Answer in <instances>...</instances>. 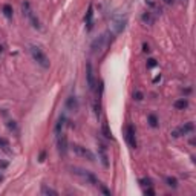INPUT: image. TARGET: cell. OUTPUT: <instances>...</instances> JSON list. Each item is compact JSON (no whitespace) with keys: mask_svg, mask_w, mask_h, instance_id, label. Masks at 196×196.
Listing matches in <instances>:
<instances>
[{"mask_svg":"<svg viewBox=\"0 0 196 196\" xmlns=\"http://www.w3.org/2000/svg\"><path fill=\"white\" fill-rule=\"evenodd\" d=\"M29 54H31V57L34 58V61H37V64H40L43 69H49V66H51L49 57L45 54V51H43L40 46L31 45V46H29Z\"/></svg>","mask_w":196,"mask_h":196,"instance_id":"6da1fadb","label":"cell"},{"mask_svg":"<svg viewBox=\"0 0 196 196\" xmlns=\"http://www.w3.org/2000/svg\"><path fill=\"white\" fill-rule=\"evenodd\" d=\"M71 170H72L74 175H77V176L80 178L83 182H86V184L95 186V187L100 184V181L97 179V176H95L94 173H90L89 170H84V168H78V167H72Z\"/></svg>","mask_w":196,"mask_h":196,"instance_id":"7a4b0ae2","label":"cell"},{"mask_svg":"<svg viewBox=\"0 0 196 196\" xmlns=\"http://www.w3.org/2000/svg\"><path fill=\"white\" fill-rule=\"evenodd\" d=\"M126 23H127L126 16H123V14H113L112 19H110V29H112V32L115 35L121 34L126 29Z\"/></svg>","mask_w":196,"mask_h":196,"instance_id":"3957f363","label":"cell"},{"mask_svg":"<svg viewBox=\"0 0 196 196\" xmlns=\"http://www.w3.org/2000/svg\"><path fill=\"white\" fill-rule=\"evenodd\" d=\"M22 11H23V16L31 22V25L34 26L35 29H40V28H42V26H40V20H38L37 16L34 14V11H32L29 2H23V3H22Z\"/></svg>","mask_w":196,"mask_h":196,"instance_id":"277c9868","label":"cell"},{"mask_svg":"<svg viewBox=\"0 0 196 196\" xmlns=\"http://www.w3.org/2000/svg\"><path fill=\"white\" fill-rule=\"evenodd\" d=\"M72 150H74L78 156H81V158H84V159H87V161H90V162H94V161H95L94 153L90 152L89 149L80 146V144H74V146H72Z\"/></svg>","mask_w":196,"mask_h":196,"instance_id":"5b68a950","label":"cell"},{"mask_svg":"<svg viewBox=\"0 0 196 196\" xmlns=\"http://www.w3.org/2000/svg\"><path fill=\"white\" fill-rule=\"evenodd\" d=\"M126 141L130 146V149H136V133H135V127L132 124L126 126Z\"/></svg>","mask_w":196,"mask_h":196,"instance_id":"8992f818","label":"cell"},{"mask_svg":"<svg viewBox=\"0 0 196 196\" xmlns=\"http://www.w3.org/2000/svg\"><path fill=\"white\" fill-rule=\"evenodd\" d=\"M57 146H58V152L61 153V155H66V152H68V136H66V133L64 132H60V133H57Z\"/></svg>","mask_w":196,"mask_h":196,"instance_id":"52a82bcc","label":"cell"},{"mask_svg":"<svg viewBox=\"0 0 196 196\" xmlns=\"http://www.w3.org/2000/svg\"><path fill=\"white\" fill-rule=\"evenodd\" d=\"M193 130H195V124L190 121V123H186L184 126H181L179 129L173 130L172 135H173L175 138H178V136H181V135H189V133H193Z\"/></svg>","mask_w":196,"mask_h":196,"instance_id":"ba28073f","label":"cell"},{"mask_svg":"<svg viewBox=\"0 0 196 196\" xmlns=\"http://www.w3.org/2000/svg\"><path fill=\"white\" fill-rule=\"evenodd\" d=\"M86 81H87L89 90L95 89V75H94V69H92V63L86 64Z\"/></svg>","mask_w":196,"mask_h":196,"instance_id":"9c48e42d","label":"cell"},{"mask_svg":"<svg viewBox=\"0 0 196 196\" xmlns=\"http://www.w3.org/2000/svg\"><path fill=\"white\" fill-rule=\"evenodd\" d=\"M84 23H86L87 31L92 29V26H94V6L92 5H89V8H87V12L84 16Z\"/></svg>","mask_w":196,"mask_h":196,"instance_id":"30bf717a","label":"cell"},{"mask_svg":"<svg viewBox=\"0 0 196 196\" xmlns=\"http://www.w3.org/2000/svg\"><path fill=\"white\" fill-rule=\"evenodd\" d=\"M98 155H100V159H101V164L104 168L109 167V156H107V152H106V147H104L103 144H100L98 147Z\"/></svg>","mask_w":196,"mask_h":196,"instance_id":"8fae6325","label":"cell"},{"mask_svg":"<svg viewBox=\"0 0 196 196\" xmlns=\"http://www.w3.org/2000/svg\"><path fill=\"white\" fill-rule=\"evenodd\" d=\"M104 43H106V35H100L97 40H94V43H92V51L94 52H100L103 48H104Z\"/></svg>","mask_w":196,"mask_h":196,"instance_id":"7c38bea8","label":"cell"},{"mask_svg":"<svg viewBox=\"0 0 196 196\" xmlns=\"http://www.w3.org/2000/svg\"><path fill=\"white\" fill-rule=\"evenodd\" d=\"M66 107H68L69 110H72V112H77V110H78V100H77L74 95H71V97L68 98Z\"/></svg>","mask_w":196,"mask_h":196,"instance_id":"4fadbf2b","label":"cell"},{"mask_svg":"<svg viewBox=\"0 0 196 196\" xmlns=\"http://www.w3.org/2000/svg\"><path fill=\"white\" fill-rule=\"evenodd\" d=\"M173 106H175V109H178V110H184V109L189 107V100H187V98H179V100H176V101L173 103Z\"/></svg>","mask_w":196,"mask_h":196,"instance_id":"5bb4252c","label":"cell"},{"mask_svg":"<svg viewBox=\"0 0 196 196\" xmlns=\"http://www.w3.org/2000/svg\"><path fill=\"white\" fill-rule=\"evenodd\" d=\"M0 150H3L5 153L11 155L12 150H11V146H9V141L6 138H0Z\"/></svg>","mask_w":196,"mask_h":196,"instance_id":"9a60e30c","label":"cell"},{"mask_svg":"<svg viewBox=\"0 0 196 196\" xmlns=\"http://www.w3.org/2000/svg\"><path fill=\"white\" fill-rule=\"evenodd\" d=\"M141 20H142V23H146V25H152V23L155 22V19H153V12H152V11H146L144 14L141 16Z\"/></svg>","mask_w":196,"mask_h":196,"instance_id":"2e32d148","label":"cell"},{"mask_svg":"<svg viewBox=\"0 0 196 196\" xmlns=\"http://www.w3.org/2000/svg\"><path fill=\"white\" fill-rule=\"evenodd\" d=\"M165 184H167L168 187H172V189H176V187H178V179L173 178V176H167V178H165Z\"/></svg>","mask_w":196,"mask_h":196,"instance_id":"e0dca14e","label":"cell"},{"mask_svg":"<svg viewBox=\"0 0 196 196\" xmlns=\"http://www.w3.org/2000/svg\"><path fill=\"white\" fill-rule=\"evenodd\" d=\"M42 193H43V195H52V196H57V195H58L57 190L51 189V187H48V186H42Z\"/></svg>","mask_w":196,"mask_h":196,"instance_id":"ac0fdd59","label":"cell"},{"mask_svg":"<svg viewBox=\"0 0 196 196\" xmlns=\"http://www.w3.org/2000/svg\"><path fill=\"white\" fill-rule=\"evenodd\" d=\"M101 130H103V135L106 136V138H112V132L109 130V124H107L106 121L103 123V129H101Z\"/></svg>","mask_w":196,"mask_h":196,"instance_id":"d6986e66","label":"cell"},{"mask_svg":"<svg viewBox=\"0 0 196 196\" xmlns=\"http://www.w3.org/2000/svg\"><path fill=\"white\" fill-rule=\"evenodd\" d=\"M147 118H149V124H150L152 127H158V123H159V121H158V118H156V115L150 113Z\"/></svg>","mask_w":196,"mask_h":196,"instance_id":"ffe728a7","label":"cell"},{"mask_svg":"<svg viewBox=\"0 0 196 196\" xmlns=\"http://www.w3.org/2000/svg\"><path fill=\"white\" fill-rule=\"evenodd\" d=\"M3 14H5L6 19H12V8H11L9 5H5V6H3Z\"/></svg>","mask_w":196,"mask_h":196,"instance_id":"44dd1931","label":"cell"},{"mask_svg":"<svg viewBox=\"0 0 196 196\" xmlns=\"http://www.w3.org/2000/svg\"><path fill=\"white\" fill-rule=\"evenodd\" d=\"M139 182L142 187H152V181L149 178H142V179H139Z\"/></svg>","mask_w":196,"mask_h":196,"instance_id":"7402d4cb","label":"cell"},{"mask_svg":"<svg viewBox=\"0 0 196 196\" xmlns=\"http://www.w3.org/2000/svg\"><path fill=\"white\" fill-rule=\"evenodd\" d=\"M97 187H98V189H100V190H101V192H103V193H104V195H107V196H110V190H107V189H106V187H104V186H103V184H101V182H100V184H98V186H97Z\"/></svg>","mask_w":196,"mask_h":196,"instance_id":"603a6c76","label":"cell"},{"mask_svg":"<svg viewBox=\"0 0 196 196\" xmlns=\"http://www.w3.org/2000/svg\"><path fill=\"white\" fill-rule=\"evenodd\" d=\"M133 98H135L136 101H141V100H142V94L139 92V90H136V92L133 94Z\"/></svg>","mask_w":196,"mask_h":196,"instance_id":"cb8c5ba5","label":"cell"},{"mask_svg":"<svg viewBox=\"0 0 196 196\" xmlns=\"http://www.w3.org/2000/svg\"><path fill=\"white\" fill-rule=\"evenodd\" d=\"M94 107H95V115H97V116H100V109H101V107H100V103H98V101H95Z\"/></svg>","mask_w":196,"mask_h":196,"instance_id":"d4e9b609","label":"cell"},{"mask_svg":"<svg viewBox=\"0 0 196 196\" xmlns=\"http://www.w3.org/2000/svg\"><path fill=\"white\" fill-rule=\"evenodd\" d=\"M155 66H156V60H153V58H149L147 68H155Z\"/></svg>","mask_w":196,"mask_h":196,"instance_id":"484cf974","label":"cell"},{"mask_svg":"<svg viewBox=\"0 0 196 196\" xmlns=\"http://www.w3.org/2000/svg\"><path fill=\"white\" fill-rule=\"evenodd\" d=\"M144 193H146V195H150V196H153V195H155V192L152 190V187H147V189L144 190Z\"/></svg>","mask_w":196,"mask_h":196,"instance_id":"4316f807","label":"cell"},{"mask_svg":"<svg viewBox=\"0 0 196 196\" xmlns=\"http://www.w3.org/2000/svg\"><path fill=\"white\" fill-rule=\"evenodd\" d=\"M173 2L175 0H162V3H165V5H173Z\"/></svg>","mask_w":196,"mask_h":196,"instance_id":"83f0119b","label":"cell"},{"mask_svg":"<svg viewBox=\"0 0 196 196\" xmlns=\"http://www.w3.org/2000/svg\"><path fill=\"white\" fill-rule=\"evenodd\" d=\"M142 48H144V52H149L150 49H149V45L147 43H144V45H142Z\"/></svg>","mask_w":196,"mask_h":196,"instance_id":"f1b7e54d","label":"cell"},{"mask_svg":"<svg viewBox=\"0 0 196 196\" xmlns=\"http://www.w3.org/2000/svg\"><path fill=\"white\" fill-rule=\"evenodd\" d=\"M182 2H186V0H182Z\"/></svg>","mask_w":196,"mask_h":196,"instance_id":"f546056e","label":"cell"}]
</instances>
